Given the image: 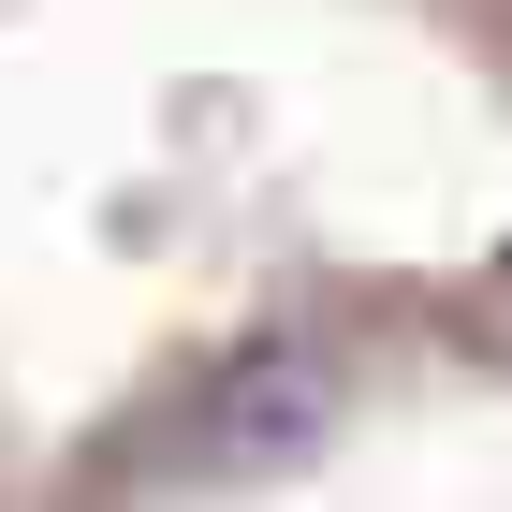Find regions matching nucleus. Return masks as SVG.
I'll return each mask as SVG.
<instances>
[{
    "mask_svg": "<svg viewBox=\"0 0 512 512\" xmlns=\"http://www.w3.org/2000/svg\"><path fill=\"white\" fill-rule=\"evenodd\" d=\"M0 512H30V498H15V483H0Z\"/></svg>",
    "mask_w": 512,
    "mask_h": 512,
    "instance_id": "nucleus-3",
    "label": "nucleus"
},
{
    "mask_svg": "<svg viewBox=\"0 0 512 512\" xmlns=\"http://www.w3.org/2000/svg\"><path fill=\"white\" fill-rule=\"evenodd\" d=\"M30 512H512V264H352L74 425Z\"/></svg>",
    "mask_w": 512,
    "mask_h": 512,
    "instance_id": "nucleus-1",
    "label": "nucleus"
},
{
    "mask_svg": "<svg viewBox=\"0 0 512 512\" xmlns=\"http://www.w3.org/2000/svg\"><path fill=\"white\" fill-rule=\"evenodd\" d=\"M469 15H483V44H498V59H512V0H469Z\"/></svg>",
    "mask_w": 512,
    "mask_h": 512,
    "instance_id": "nucleus-2",
    "label": "nucleus"
}]
</instances>
